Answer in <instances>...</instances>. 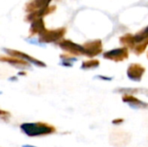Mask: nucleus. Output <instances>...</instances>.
Wrapping results in <instances>:
<instances>
[{
    "instance_id": "1",
    "label": "nucleus",
    "mask_w": 148,
    "mask_h": 147,
    "mask_svg": "<svg viewBox=\"0 0 148 147\" xmlns=\"http://www.w3.org/2000/svg\"><path fill=\"white\" fill-rule=\"evenodd\" d=\"M21 131L29 137H39L52 134L56 132L54 126L45 122L23 123L20 126Z\"/></svg>"
},
{
    "instance_id": "2",
    "label": "nucleus",
    "mask_w": 148,
    "mask_h": 147,
    "mask_svg": "<svg viewBox=\"0 0 148 147\" xmlns=\"http://www.w3.org/2000/svg\"><path fill=\"white\" fill-rule=\"evenodd\" d=\"M145 72H146V68L143 67L141 64L132 63L131 65H129V67L127 68V75L131 81L138 82V81H141L142 76L145 74Z\"/></svg>"
},
{
    "instance_id": "3",
    "label": "nucleus",
    "mask_w": 148,
    "mask_h": 147,
    "mask_svg": "<svg viewBox=\"0 0 148 147\" xmlns=\"http://www.w3.org/2000/svg\"><path fill=\"white\" fill-rule=\"evenodd\" d=\"M103 57L105 59H108L115 62H119L128 58V51L126 48L115 49L105 52L103 55Z\"/></svg>"
},
{
    "instance_id": "4",
    "label": "nucleus",
    "mask_w": 148,
    "mask_h": 147,
    "mask_svg": "<svg viewBox=\"0 0 148 147\" xmlns=\"http://www.w3.org/2000/svg\"><path fill=\"white\" fill-rule=\"evenodd\" d=\"M5 52L8 55H10V56H12V57H16V58L21 59V60L26 61L29 63L35 64L37 67H42V68H45L46 67V64L44 62H41V61H39L37 59H35V58L29 56V55L23 53V52L16 51V50H13V49H5Z\"/></svg>"
},
{
    "instance_id": "5",
    "label": "nucleus",
    "mask_w": 148,
    "mask_h": 147,
    "mask_svg": "<svg viewBox=\"0 0 148 147\" xmlns=\"http://www.w3.org/2000/svg\"><path fill=\"white\" fill-rule=\"evenodd\" d=\"M84 55L88 57H94L98 55L102 51V44L100 40H95L84 44Z\"/></svg>"
},
{
    "instance_id": "6",
    "label": "nucleus",
    "mask_w": 148,
    "mask_h": 147,
    "mask_svg": "<svg viewBox=\"0 0 148 147\" xmlns=\"http://www.w3.org/2000/svg\"><path fill=\"white\" fill-rule=\"evenodd\" d=\"M59 46L63 50L67 51L69 54H72V55H84V48H83V46L74 43L71 41L63 40L62 42H59Z\"/></svg>"
},
{
    "instance_id": "7",
    "label": "nucleus",
    "mask_w": 148,
    "mask_h": 147,
    "mask_svg": "<svg viewBox=\"0 0 148 147\" xmlns=\"http://www.w3.org/2000/svg\"><path fill=\"white\" fill-rule=\"evenodd\" d=\"M123 102L128 104L130 107L133 109H147L148 108V103L144 102L138 98L133 96V94H125L122 97Z\"/></svg>"
},
{
    "instance_id": "8",
    "label": "nucleus",
    "mask_w": 148,
    "mask_h": 147,
    "mask_svg": "<svg viewBox=\"0 0 148 147\" xmlns=\"http://www.w3.org/2000/svg\"><path fill=\"white\" fill-rule=\"evenodd\" d=\"M64 33H65V30L62 29H60L57 30H49V31L44 30L41 34L40 39L42 42H52L62 37Z\"/></svg>"
},
{
    "instance_id": "9",
    "label": "nucleus",
    "mask_w": 148,
    "mask_h": 147,
    "mask_svg": "<svg viewBox=\"0 0 148 147\" xmlns=\"http://www.w3.org/2000/svg\"><path fill=\"white\" fill-rule=\"evenodd\" d=\"M119 139L118 143L115 145L116 147H121L123 146H126L128 144V142L130 141L131 136L129 133H127L125 132H121V131H114L112 135L110 136V141H114Z\"/></svg>"
},
{
    "instance_id": "10",
    "label": "nucleus",
    "mask_w": 148,
    "mask_h": 147,
    "mask_svg": "<svg viewBox=\"0 0 148 147\" xmlns=\"http://www.w3.org/2000/svg\"><path fill=\"white\" fill-rule=\"evenodd\" d=\"M1 62H6L10 63V65H12V66H14L16 68H21V69L29 68V65L28 62L18 59V58H16V57H12V56H9V57L2 56L1 57Z\"/></svg>"
},
{
    "instance_id": "11",
    "label": "nucleus",
    "mask_w": 148,
    "mask_h": 147,
    "mask_svg": "<svg viewBox=\"0 0 148 147\" xmlns=\"http://www.w3.org/2000/svg\"><path fill=\"white\" fill-rule=\"evenodd\" d=\"M100 65V61L99 60H88V61H86V62H83L82 66H81V68L83 69V70H91V69H95L99 67Z\"/></svg>"
},
{
    "instance_id": "12",
    "label": "nucleus",
    "mask_w": 148,
    "mask_h": 147,
    "mask_svg": "<svg viewBox=\"0 0 148 147\" xmlns=\"http://www.w3.org/2000/svg\"><path fill=\"white\" fill-rule=\"evenodd\" d=\"M121 42L122 44H124L126 46H129L130 48H133L134 45V42H135L134 36L133 37L130 35H127V36L121 38Z\"/></svg>"
},
{
    "instance_id": "13",
    "label": "nucleus",
    "mask_w": 148,
    "mask_h": 147,
    "mask_svg": "<svg viewBox=\"0 0 148 147\" xmlns=\"http://www.w3.org/2000/svg\"><path fill=\"white\" fill-rule=\"evenodd\" d=\"M147 45L148 38H147L145 41H143L141 43H140L138 46H136V47L134 48V52H135V54H136V55H140V54H142V53L145 51V49H146V48H147Z\"/></svg>"
},
{
    "instance_id": "14",
    "label": "nucleus",
    "mask_w": 148,
    "mask_h": 147,
    "mask_svg": "<svg viewBox=\"0 0 148 147\" xmlns=\"http://www.w3.org/2000/svg\"><path fill=\"white\" fill-rule=\"evenodd\" d=\"M0 114H1V119H3V120L9 119V118L10 117V113H9V112H5V111H3V110H1Z\"/></svg>"
},
{
    "instance_id": "15",
    "label": "nucleus",
    "mask_w": 148,
    "mask_h": 147,
    "mask_svg": "<svg viewBox=\"0 0 148 147\" xmlns=\"http://www.w3.org/2000/svg\"><path fill=\"white\" fill-rule=\"evenodd\" d=\"M123 122H124V120L121 119V118H120V119H115V120H114L112 121V123H113L114 125H115V126H119V125L122 124Z\"/></svg>"
},
{
    "instance_id": "16",
    "label": "nucleus",
    "mask_w": 148,
    "mask_h": 147,
    "mask_svg": "<svg viewBox=\"0 0 148 147\" xmlns=\"http://www.w3.org/2000/svg\"><path fill=\"white\" fill-rule=\"evenodd\" d=\"M96 77H98V78H100L101 80H106V81H111L112 80L111 77H107V76H102V75H98Z\"/></svg>"
},
{
    "instance_id": "17",
    "label": "nucleus",
    "mask_w": 148,
    "mask_h": 147,
    "mask_svg": "<svg viewBox=\"0 0 148 147\" xmlns=\"http://www.w3.org/2000/svg\"><path fill=\"white\" fill-rule=\"evenodd\" d=\"M18 75H26V72H23V71H21V72H19V73H18Z\"/></svg>"
},
{
    "instance_id": "18",
    "label": "nucleus",
    "mask_w": 148,
    "mask_h": 147,
    "mask_svg": "<svg viewBox=\"0 0 148 147\" xmlns=\"http://www.w3.org/2000/svg\"><path fill=\"white\" fill-rule=\"evenodd\" d=\"M22 147H36L34 146H30V145H23Z\"/></svg>"
},
{
    "instance_id": "19",
    "label": "nucleus",
    "mask_w": 148,
    "mask_h": 147,
    "mask_svg": "<svg viewBox=\"0 0 148 147\" xmlns=\"http://www.w3.org/2000/svg\"><path fill=\"white\" fill-rule=\"evenodd\" d=\"M147 58H148V52H147Z\"/></svg>"
}]
</instances>
